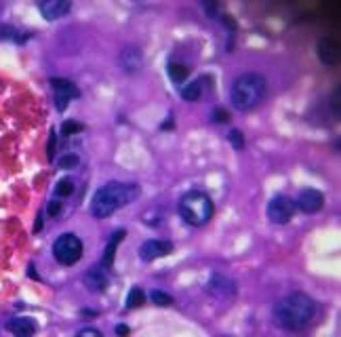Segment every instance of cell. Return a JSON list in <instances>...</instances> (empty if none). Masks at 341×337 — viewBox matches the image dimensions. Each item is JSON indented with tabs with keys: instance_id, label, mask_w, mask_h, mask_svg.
Wrapping results in <instances>:
<instances>
[{
	"instance_id": "6da1fadb",
	"label": "cell",
	"mask_w": 341,
	"mask_h": 337,
	"mask_svg": "<svg viewBox=\"0 0 341 337\" xmlns=\"http://www.w3.org/2000/svg\"><path fill=\"white\" fill-rule=\"evenodd\" d=\"M316 314V301L305 293H289L287 297L278 299L272 308V322L280 331L297 333L303 331Z\"/></svg>"
},
{
	"instance_id": "7a4b0ae2",
	"label": "cell",
	"mask_w": 341,
	"mask_h": 337,
	"mask_svg": "<svg viewBox=\"0 0 341 337\" xmlns=\"http://www.w3.org/2000/svg\"><path fill=\"white\" fill-rule=\"evenodd\" d=\"M137 184H122V181H108L93 194L91 200V213L95 217H108L116 209L126 207L139 196Z\"/></svg>"
},
{
	"instance_id": "3957f363",
	"label": "cell",
	"mask_w": 341,
	"mask_h": 337,
	"mask_svg": "<svg viewBox=\"0 0 341 337\" xmlns=\"http://www.w3.org/2000/svg\"><path fill=\"white\" fill-rule=\"evenodd\" d=\"M268 82L257 72H244L232 82L230 101L238 112H251L264 101Z\"/></svg>"
},
{
	"instance_id": "277c9868",
	"label": "cell",
	"mask_w": 341,
	"mask_h": 337,
	"mask_svg": "<svg viewBox=\"0 0 341 337\" xmlns=\"http://www.w3.org/2000/svg\"><path fill=\"white\" fill-rule=\"evenodd\" d=\"M213 211H215L213 200L200 190H190L179 198V215L190 226H204L213 217Z\"/></svg>"
},
{
	"instance_id": "5b68a950",
	"label": "cell",
	"mask_w": 341,
	"mask_h": 337,
	"mask_svg": "<svg viewBox=\"0 0 341 337\" xmlns=\"http://www.w3.org/2000/svg\"><path fill=\"white\" fill-rule=\"evenodd\" d=\"M82 255V242L76 234H61L53 242V257L61 265H72Z\"/></svg>"
},
{
	"instance_id": "8992f818",
	"label": "cell",
	"mask_w": 341,
	"mask_h": 337,
	"mask_svg": "<svg viewBox=\"0 0 341 337\" xmlns=\"http://www.w3.org/2000/svg\"><path fill=\"white\" fill-rule=\"evenodd\" d=\"M295 211H297V205H295V200L291 198V196L276 194L274 198L268 202L266 215H268V219L272 221V223H278V226H282V223H289L291 219H293Z\"/></svg>"
},
{
	"instance_id": "52a82bcc",
	"label": "cell",
	"mask_w": 341,
	"mask_h": 337,
	"mask_svg": "<svg viewBox=\"0 0 341 337\" xmlns=\"http://www.w3.org/2000/svg\"><path fill=\"white\" fill-rule=\"evenodd\" d=\"M295 205H297V209H301L303 213L314 215L324 207V194L320 190H314V188H303L299 192V196H297Z\"/></svg>"
},
{
	"instance_id": "ba28073f",
	"label": "cell",
	"mask_w": 341,
	"mask_h": 337,
	"mask_svg": "<svg viewBox=\"0 0 341 337\" xmlns=\"http://www.w3.org/2000/svg\"><path fill=\"white\" fill-rule=\"evenodd\" d=\"M207 291L217 299H230L236 295V283L232 278L223 276V274H213L207 283Z\"/></svg>"
},
{
	"instance_id": "9c48e42d",
	"label": "cell",
	"mask_w": 341,
	"mask_h": 337,
	"mask_svg": "<svg viewBox=\"0 0 341 337\" xmlns=\"http://www.w3.org/2000/svg\"><path fill=\"white\" fill-rule=\"evenodd\" d=\"M170 251H173V242L162 241V238H150V241H146L139 247V257L144 259V262H152V259L169 255Z\"/></svg>"
},
{
	"instance_id": "30bf717a",
	"label": "cell",
	"mask_w": 341,
	"mask_h": 337,
	"mask_svg": "<svg viewBox=\"0 0 341 337\" xmlns=\"http://www.w3.org/2000/svg\"><path fill=\"white\" fill-rule=\"evenodd\" d=\"M105 268L103 265H91V268L84 272V287L91 293H103L105 287H108V276H105Z\"/></svg>"
},
{
	"instance_id": "8fae6325",
	"label": "cell",
	"mask_w": 341,
	"mask_h": 337,
	"mask_svg": "<svg viewBox=\"0 0 341 337\" xmlns=\"http://www.w3.org/2000/svg\"><path fill=\"white\" fill-rule=\"evenodd\" d=\"M316 48H318V57H320V61L326 63V66H335L339 61V42L335 38H331V36L320 38Z\"/></svg>"
},
{
	"instance_id": "7c38bea8",
	"label": "cell",
	"mask_w": 341,
	"mask_h": 337,
	"mask_svg": "<svg viewBox=\"0 0 341 337\" xmlns=\"http://www.w3.org/2000/svg\"><path fill=\"white\" fill-rule=\"evenodd\" d=\"M120 66H122L124 72H129V74H135V72H139L141 66H144V57H141V53H139V48H135V47H124L122 51H120Z\"/></svg>"
},
{
	"instance_id": "4fadbf2b",
	"label": "cell",
	"mask_w": 341,
	"mask_h": 337,
	"mask_svg": "<svg viewBox=\"0 0 341 337\" xmlns=\"http://www.w3.org/2000/svg\"><path fill=\"white\" fill-rule=\"evenodd\" d=\"M70 9H72V2H70V0H47V2H40V13L49 21L68 15Z\"/></svg>"
},
{
	"instance_id": "5bb4252c",
	"label": "cell",
	"mask_w": 341,
	"mask_h": 337,
	"mask_svg": "<svg viewBox=\"0 0 341 337\" xmlns=\"http://www.w3.org/2000/svg\"><path fill=\"white\" fill-rule=\"evenodd\" d=\"M34 34L30 30H24V27H15V25H6V24H0V38L2 40H11V42H25L30 40Z\"/></svg>"
},
{
	"instance_id": "9a60e30c",
	"label": "cell",
	"mask_w": 341,
	"mask_h": 337,
	"mask_svg": "<svg viewBox=\"0 0 341 337\" xmlns=\"http://www.w3.org/2000/svg\"><path fill=\"white\" fill-rule=\"evenodd\" d=\"M6 329H9L11 333H15V335H34L38 327L32 318L21 316V318H11L9 322H6Z\"/></svg>"
},
{
	"instance_id": "2e32d148",
	"label": "cell",
	"mask_w": 341,
	"mask_h": 337,
	"mask_svg": "<svg viewBox=\"0 0 341 337\" xmlns=\"http://www.w3.org/2000/svg\"><path fill=\"white\" fill-rule=\"evenodd\" d=\"M126 234V230H118V232H114L112 238H110V242H108V247H105V253H103V259H101V265L105 270H110L112 268V264H114V255H116V247H118V242L124 238Z\"/></svg>"
},
{
	"instance_id": "e0dca14e",
	"label": "cell",
	"mask_w": 341,
	"mask_h": 337,
	"mask_svg": "<svg viewBox=\"0 0 341 337\" xmlns=\"http://www.w3.org/2000/svg\"><path fill=\"white\" fill-rule=\"evenodd\" d=\"M51 84V89L55 91V95H63L68 97V99H72V97H78V89L72 80H66V78H51L49 80Z\"/></svg>"
},
{
	"instance_id": "ac0fdd59",
	"label": "cell",
	"mask_w": 341,
	"mask_h": 337,
	"mask_svg": "<svg viewBox=\"0 0 341 337\" xmlns=\"http://www.w3.org/2000/svg\"><path fill=\"white\" fill-rule=\"evenodd\" d=\"M200 95H202V78L192 80L190 84H186V87L181 89V97L186 101H198Z\"/></svg>"
},
{
	"instance_id": "d6986e66",
	"label": "cell",
	"mask_w": 341,
	"mask_h": 337,
	"mask_svg": "<svg viewBox=\"0 0 341 337\" xmlns=\"http://www.w3.org/2000/svg\"><path fill=\"white\" fill-rule=\"evenodd\" d=\"M167 72L169 76L173 78L175 82H183L190 76V68L186 66V63H179V61H170L167 66Z\"/></svg>"
},
{
	"instance_id": "ffe728a7",
	"label": "cell",
	"mask_w": 341,
	"mask_h": 337,
	"mask_svg": "<svg viewBox=\"0 0 341 337\" xmlns=\"http://www.w3.org/2000/svg\"><path fill=\"white\" fill-rule=\"evenodd\" d=\"M74 194V179L72 177H63L57 181L55 186V196H70Z\"/></svg>"
},
{
	"instance_id": "44dd1931",
	"label": "cell",
	"mask_w": 341,
	"mask_h": 337,
	"mask_svg": "<svg viewBox=\"0 0 341 337\" xmlns=\"http://www.w3.org/2000/svg\"><path fill=\"white\" fill-rule=\"evenodd\" d=\"M144 301H146L144 291H141L139 287H135V289L129 291V297H126V308H139V306H144Z\"/></svg>"
},
{
	"instance_id": "7402d4cb",
	"label": "cell",
	"mask_w": 341,
	"mask_h": 337,
	"mask_svg": "<svg viewBox=\"0 0 341 337\" xmlns=\"http://www.w3.org/2000/svg\"><path fill=\"white\" fill-rule=\"evenodd\" d=\"M150 299H152V304L160 306V308H167V306L173 304V297H170L169 293H165V291H158V289H154L150 293Z\"/></svg>"
},
{
	"instance_id": "603a6c76",
	"label": "cell",
	"mask_w": 341,
	"mask_h": 337,
	"mask_svg": "<svg viewBox=\"0 0 341 337\" xmlns=\"http://www.w3.org/2000/svg\"><path fill=\"white\" fill-rule=\"evenodd\" d=\"M57 165H59V168H74L80 165V158L76 156V154H63V156L57 160Z\"/></svg>"
},
{
	"instance_id": "cb8c5ba5",
	"label": "cell",
	"mask_w": 341,
	"mask_h": 337,
	"mask_svg": "<svg viewBox=\"0 0 341 337\" xmlns=\"http://www.w3.org/2000/svg\"><path fill=\"white\" fill-rule=\"evenodd\" d=\"M84 131V124L80 122H76V120H68V122H63L61 124V133L63 135H76V133H82Z\"/></svg>"
},
{
	"instance_id": "d4e9b609",
	"label": "cell",
	"mask_w": 341,
	"mask_h": 337,
	"mask_svg": "<svg viewBox=\"0 0 341 337\" xmlns=\"http://www.w3.org/2000/svg\"><path fill=\"white\" fill-rule=\"evenodd\" d=\"M227 137H230V144L236 147V150H243L244 147V139H243V133H240L238 129H232L230 133H227Z\"/></svg>"
},
{
	"instance_id": "484cf974",
	"label": "cell",
	"mask_w": 341,
	"mask_h": 337,
	"mask_svg": "<svg viewBox=\"0 0 341 337\" xmlns=\"http://www.w3.org/2000/svg\"><path fill=\"white\" fill-rule=\"evenodd\" d=\"M213 120L215 122H227L230 120V112L223 110V108H215L213 110Z\"/></svg>"
},
{
	"instance_id": "4316f807",
	"label": "cell",
	"mask_w": 341,
	"mask_h": 337,
	"mask_svg": "<svg viewBox=\"0 0 341 337\" xmlns=\"http://www.w3.org/2000/svg\"><path fill=\"white\" fill-rule=\"evenodd\" d=\"M55 145H57V135H55V131H51V137H49V145H47V156H49V160L55 158Z\"/></svg>"
},
{
	"instance_id": "83f0119b",
	"label": "cell",
	"mask_w": 341,
	"mask_h": 337,
	"mask_svg": "<svg viewBox=\"0 0 341 337\" xmlns=\"http://www.w3.org/2000/svg\"><path fill=\"white\" fill-rule=\"evenodd\" d=\"M47 211H49V215L55 217V215H59V211H61V202L53 198V200H49V205H47Z\"/></svg>"
},
{
	"instance_id": "f1b7e54d",
	"label": "cell",
	"mask_w": 341,
	"mask_h": 337,
	"mask_svg": "<svg viewBox=\"0 0 341 337\" xmlns=\"http://www.w3.org/2000/svg\"><path fill=\"white\" fill-rule=\"evenodd\" d=\"M339 97H341V89L337 87L331 95V108H333V112H337V114H339Z\"/></svg>"
},
{
	"instance_id": "f546056e",
	"label": "cell",
	"mask_w": 341,
	"mask_h": 337,
	"mask_svg": "<svg viewBox=\"0 0 341 337\" xmlns=\"http://www.w3.org/2000/svg\"><path fill=\"white\" fill-rule=\"evenodd\" d=\"M78 335H95V337H101V331H97V329H91V327H84L78 331Z\"/></svg>"
},
{
	"instance_id": "4dcf8cb0",
	"label": "cell",
	"mask_w": 341,
	"mask_h": 337,
	"mask_svg": "<svg viewBox=\"0 0 341 337\" xmlns=\"http://www.w3.org/2000/svg\"><path fill=\"white\" fill-rule=\"evenodd\" d=\"M116 333H118V335H129V327L118 325V327H116Z\"/></svg>"
},
{
	"instance_id": "1f68e13d",
	"label": "cell",
	"mask_w": 341,
	"mask_h": 337,
	"mask_svg": "<svg viewBox=\"0 0 341 337\" xmlns=\"http://www.w3.org/2000/svg\"><path fill=\"white\" fill-rule=\"evenodd\" d=\"M27 274H30V276H34V278H38V274L34 272V265H30V272H27Z\"/></svg>"
}]
</instances>
